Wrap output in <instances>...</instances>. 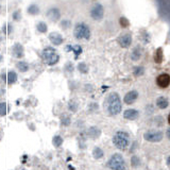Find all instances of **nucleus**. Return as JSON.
I'll return each instance as SVG.
<instances>
[{
	"label": "nucleus",
	"mask_w": 170,
	"mask_h": 170,
	"mask_svg": "<svg viewBox=\"0 0 170 170\" xmlns=\"http://www.w3.org/2000/svg\"><path fill=\"white\" fill-rule=\"evenodd\" d=\"M52 143L54 145V147H60L63 144V138L61 136H59V135L58 136H54L52 139Z\"/></svg>",
	"instance_id": "20"
},
{
	"label": "nucleus",
	"mask_w": 170,
	"mask_h": 170,
	"mask_svg": "<svg viewBox=\"0 0 170 170\" xmlns=\"http://www.w3.org/2000/svg\"><path fill=\"white\" fill-rule=\"evenodd\" d=\"M28 12H29V14H32V15H37L40 13V8L37 5H31L28 9Z\"/></svg>",
	"instance_id": "21"
},
{
	"label": "nucleus",
	"mask_w": 170,
	"mask_h": 170,
	"mask_svg": "<svg viewBox=\"0 0 170 170\" xmlns=\"http://www.w3.org/2000/svg\"><path fill=\"white\" fill-rule=\"evenodd\" d=\"M129 141H130L129 135L126 132H122V131H119V132L116 133L114 135V138H113L114 145L120 150H123L129 146Z\"/></svg>",
	"instance_id": "2"
},
{
	"label": "nucleus",
	"mask_w": 170,
	"mask_h": 170,
	"mask_svg": "<svg viewBox=\"0 0 170 170\" xmlns=\"http://www.w3.org/2000/svg\"><path fill=\"white\" fill-rule=\"evenodd\" d=\"M156 104H157V106H159V108H166L168 106V101H167V99H166V98L159 97V99H157V101H156Z\"/></svg>",
	"instance_id": "16"
},
{
	"label": "nucleus",
	"mask_w": 170,
	"mask_h": 170,
	"mask_svg": "<svg viewBox=\"0 0 170 170\" xmlns=\"http://www.w3.org/2000/svg\"><path fill=\"white\" fill-rule=\"evenodd\" d=\"M14 55L16 58H22L24 55V48L20 44H15L14 45Z\"/></svg>",
	"instance_id": "14"
},
{
	"label": "nucleus",
	"mask_w": 170,
	"mask_h": 170,
	"mask_svg": "<svg viewBox=\"0 0 170 170\" xmlns=\"http://www.w3.org/2000/svg\"><path fill=\"white\" fill-rule=\"evenodd\" d=\"M16 80H17V75H16L14 71H10V72L8 73V83L13 84L16 82Z\"/></svg>",
	"instance_id": "18"
},
{
	"label": "nucleus",
	"mask_w": 170,
	"mask_h": 170,
	"mask_svg": "<svg viewBox=\"0 0 170 170\" xmlns=\"http://www.w3.org/2000/svg\"><path fill=\"white\" fill-rule=\"evenodd\" d=\"M162 138H163V133L159 131H149L145 134V139L151 143H156L162 140Z\"/></svg>",
	"instance_id": "6"
},
{
	"label": "nucleus",
	"mask_w": 170,
	"mask_h": 170,
	"mask_svg": "<svg viewBox=\"0 0 170 170\" xmlns=\"http://www.w3.org/2000/svg\"><path fill=\"white\" fill-rule=\"evenodd\" d=\"M13 17H14V19H15V20H19L20 19V12L19 11L15 12V13L13 14Z\"/></svg>",
	"instance_id": "31"
},
{
	"label": "nucleus",
	"mask_w": 170,
	"mask_h": 170,
	"mask_svg": "<svg viewBox=\"0 0 170 170\" xmlns=\"http://www.w3.org/2000/svg\"><path fill=\"white\" fill-rule=\"evenodd\" d=\"M143 72V69L140 68V67H137V68H135V70H134V73L135 75H140V73Z\"/></svg>",
	"instance_id": "33"
},
{
	"label": "nucleus",
	"mask_w": 170,
	"mask_h": 170,
	"mask_svg": "<svg viewBox=\"0 0 170 170\" xmlns=\"http://www.w3.org/2000/svg\"><path fill=\"white\" fill-rule=\"evenodd\" d=\"M47 24H45V22H40V24H37V30L40 32V33H46L47 32Z\"/></svg>",
	"instance_id": "25"
},
{
	"label": "nucleus",
	"mask_w": 170,
	"mask_h": 170,
	"mask_svg": "<svg viewBox=\"0 0 170 170\" xmlns=\"http://www.w3.org/2000/svg\"><path fill=\"white\" fill-rule=\"evenodd\" d=\"M7 108H8L7 103H5V102H1V103H0V115L5 116V114H7V112H8Z\"/></svg>",
	"instance_id": "24"
},
{
	"label": "nucleus",
	"mask_w": 170,
	"mask_h": 170,
	"mask_svg": "<svg viewBox=\"0 0 170 170\" xmlns=\"http://www.w3.org/2000/svg\"><path fill=\"white\" fill-rule=\"evenodd\" d=\"M42 58L46 64L48 65H54L59 62V55L55 53L54 49L52 48H46L42 53Z\"/></svg>",
	"instance_id": "4"
},
{
	"label": "nucleus",
	"mask_w": 170,
	"mask_h": 170,
	"mask_svg": "<svg viewBox=\"0 0 170 170\" xmlns=\"http://www.w3.org/2000/svg\"><path fill=\"white\" fill-rule=\"evenodd\" d=\"M167 165H168V167L170 168V156L168 157V161H167Z\"/></svg>",
	"instance_id": "36"
},
{
	"label": "nucleus",
	"mask_w": 170,
	"mask_h": 170,
	"mask_svg": "<svg viewBox=\"0 0 170 170\" xmlns=\"http://www.w3.org/2000/svg\"><path fill=\"white\" fill-rule=\"evenodd\" d=\"M167 136H168V138H170V128L167 130Z\"/></svg>",
	"instance_id": "35"
},
{
	"label": "nucleus",
	"mask_w": 170,
	"mask_h": 170,
	"mask_svg": "<svg viewBox=\"0 0 170 170\" xmlns=\"http://www.w3.org/2000/svg\"><path fill=\"white\" fill-rule=\"evenodd\" d=\"M75 36L77 38H89L91 36V30L85 24H78L75 28Z\"/></svg>",
	"instance_id": "5"
},
{
	"label": "nucleus",
	"mask_w": 170,
	"mask_h": 170,
	"mask_svg": "<svg viewBox=\"0 0 170 170\" xmlns=\"http://www.w3.org/2000/svg\"><path fill=\"white\" fill-rule=\"evenodd\" d=\"M119 24H120V26H121L122 28H127V27H129L130 22H129V20L127 19L126 17H121L119 19Z\"/></svg>",
	"instance_id": "26"
},
{
	"label": "nucleus",
	"mask_w": 170,
	"mask_h": 170,
	"mask_svg": "<svg viewBox=\"0 0 170 170\" xmlns=\"http://www.w3.org/2000/svg\"><path fill=\"white\" fill-rule=\"evenodd\" d=\"M163 49L162 48H159L156 50V52H155V55H154V61L155 63H157V64H161L162 62H163Z\"/></svg>",
	"instance_id": "15"
},
{
	"label": "nucleus",
	"mask_w": 170,
	"mask_h": 170,
	"mask_svg": "<svg viewBox=\"0 0 170 170\" xmlns=\"http://www.w3.org/2000/svg\"><path fill=\"white\" fill-rule=\"evenodd\" d=\"M137 50H138V49H135V50L133 51V54H132V59H133V60H135V61L138 60L139 56H140V54H139V52Z\"/></svg>",
	"instance_id": "30"
},
{
	"label": "nucleus",
	"mask_w": 170,
	"mask_h": 170,
	"mask_svg": "<svg viewBox=\"0 0 170 170\" xmlns=\"http://www.w3.org/2000/svg\"><path fill=\"white\" fill-rule=\"evenodd\" d=\"M103 8L101 5H95L91 10V16L96 20H100L103 17Z\"/></svg>",
	"instance_id": "7"
},
{
	"label": "nucleus",
	"mask_w": 170,
	"mask_h": 170,
	"mask_svg": "<svg viewBox=\"0 0 170 170\" xmlns=\"http://www.w3.org/2000/svg\"><path fill=\"white\" fill-rule=\"evenodd\" d=\"M61 122H62V126H69L70 124V117L67 115H63L62 118H61Z\"/></svg>",
	"instance_id": "23"
},
{
	"label": "nucleus",
	"mask_w": 170,
	"mask_h": 170,
	"mask_svg": "<svg viewBox=\"0 0 170 170\" xmlns=\"http://www.w3.org/2000/svg\"><path fill=\"white\" fill-rule=\"evenodd\" d=\"M107 111L111 115H117L121 111V101L116 93H112L107 98Z\"/></svg>",
	"instance_id": "1"
},
{
	"label": "nucleus",
	"mask_w": 170,
	"mask_h": 170,
	"mask_svg": "<svg viewBox=\"0 0 170 170\" xmlns=\"http://www.w3.org/2000/svg\"><path fill=\"white\" fill-rule=\"evenodd\" d=\"M168 122H169V124H170V114H169V116H168Z\"/></svg>",
	"instance_id": "38"
},
{
	"label": "nucleus",
	"mask_w": 170,
	"mask_h": 170,
	"mask_svg": "<svg viewBox=\"0 0 170 170\" xmlns=\"http://www.w3.org/2000/svg\"><path fill=\"white\" fill-rule=\"evenodd\" d=\"M93 155H94V157H95V159H100V157L103 156V151H102L100 148H95V149H94Z\"/></svg>",
	"instance_id": "22"
},
{
	"label": "nucleus",
	"mask_w": 170,
	"mask_h": 170,
	"mask_svg": "<svg viewBox=\"0 0 170 170\" xmlns=\"http://www.w3.org/2000/svg\"><path fill=\"white\" fill-rule=\"evenodd\" d=\"M107 166L113 170H126L127 169L124 159L120 154L113 155L110 159V161H108Z\"/></svg>",
	"instance_id": "3"
},
{
	"label": "nucleus",
	"mask_w": 170,
	"mask_h": 170,
	"mask_svg": "<svg viewBox=\"0 0 170 170\" xmlns=\"http://www.w3.org/2000/svg\"><path fill=\"white\" fill-rule=\"evenodd\" d=\"M137 97H138L137 91H129V93L124 96V102H126L127 104H132L133 102L137 99Z\"/></svg>",
	"instance_id": "12"
},
{
	"label": "nucleus",
	"mask_w": 170,
	"mask_h": 170,
	"mask_svg": "<svg viewBox=\"0 0 170 170\" xmlns=\"http://www.w3.org/2000/svg\"><path fill=\"white\" fill-rule=\"evenodd\" d=\"M72 49H73V52L75 53V58H78L79 56V54H81V52H82V48L80 46H75V47H72Z\"/></svg>",
	"instance_id": "29"
},
{
	"label": "nucleus",
	"mask_w": 170,
	"mask_h": 170,
	"mask_svg": "<svg viewBox=\"0 0 170 170\" xmlns=\"http://www.w3.org/2000/svg\"><path fill=\"white\" fill-rule=\"evenodd\" d=\"M69 26H70V22L69 21H66V20H64V21H62V27L63 28H69Z\"/></svg>",
	"instance_id": "32"
},
{
	"label": "nucleus",
	"mask_w": 170,
	"mask_h": 170,
	"mask_svg": "<svg viewBox=\"0 0 170 170\" xmlns=\"http://www.w3.org/2000/svg\"><path fill=\"white\" fill-rule=\"evenodd\" d=\"M2 40V35H1V32H0V42Z\"/></svg>",
	"instance_id": "37"
},
{
	"label": "nucleus",
	"mask_w": 170,
	"mask_h": 170,
	"mask_svg": "<svg viewBox=\"0 0 170 170\" xmlns=\"http://www.w3.org/2000/svg\"><path fill=\"white\" fill-rule=\"evenodd\" d=\"M118 43H119L120 46L123 47V48H128L131 45V43H132V37H131L130 34H124V35L120 36V37L118 38Z\"/></svg>",
	"instance_id": "10"
},
{
	"label": "nucleus",
	"mask_w": 170,
	"mask_h": 170,
	"mask_svg": "<svg viewBox=\"0 0 170 170\" xmlns=\"http://www.w3.org/2000/svg\"><path fill=\"white\" fill-rule=\"evenodd\" d=\"M88 134H89V136L93 137V138H97L100 135V131H99V129L96 128V127H91L88 130Z\"/></svg>",
	"instance_id": "17"
},
{
	"label": "nucleus",
	"mask_w": 170,
	"mask_h": 170,
	"mask_svg": "<svg viewBox=\"0 0 170 170\" xmlns=\"http://www.w3.org/2000/svg\"><path fill=\"white\" fill-rule=\"evenodd\" d=\"M123 117L126 118V119L134 120L138 117V112H137L136 110H133V108H131V110H127L123 114Z\"/></svg>",
	"instance_id": "13"
},
{
	"label": "nucleus",
	"mask_w": 170,
	"mask_h": 170,
	"mask_svg": "<svg viewBox=\"0 0 170 170\" xmlns=\"http://www.w3.org/2000/svg\"><path fill=\"white\" fill-rule=\"evenodd\" d=\"M156 84L162 88H166L169 86L170 84V75L168 73H162L157 77L156 79Z\"/></svg>",
	"instance_id": "8"
},
{
	"label": "nucleus",
	"mask_w": 170,
	"mask_h": 170,
	"mask_svg": "<svg viewBox=\"0 0 170 170\" xmlns=\"http://www.w3.org/2000/svg\"><path fill=\"white\" fill-rule=\"evenodd\" d=\"M47 16H48L49 19L52 20V21H56V20H59L61 17L60 10L56 9V8H52V9H50L47 12Z\"/></svg>",
	"instance_id": "9"
},
{
	"label": "nucleus",
	"mask_w": 170,
	"mask_h": 170,
	"mask_svg": "<svg viewBox=\"0 0 170 170\" xmlns=\"http://www.w3.org/2000/svg\"><path fill=\"white\" fill-rule=\"evenodd\" d=\"M136 162L138 163V159H137L136 156L132 157V165H133V166H136Z\"/></svg>",
	"instance_id": "34"
},
{
	"label": "nucleus",
	"mask_w": 170,
	"mask_h": 170,
	"mask_svg": "<svg viewBox=\"0 0 170 170\" xmlns=\"http://www.w3.org/2000/svg\"><path fill=\"white\" fill-rule=\"evenodd\" d=\"M68 106H69V110L72 111V112H75V111H77V108H78V104H77V102H75V101L69 102Z\"/></svg>",
	"instance_id": "28"
},
{
	"label": "nucleus",
	"mask_w": 170,
	"mask_h": 170,
	"mask_svg": "<svg viewBox=\"0 0 170 170\" xmlns=\"http://www.w3.org/2000/svg\"><path fill=\"white\" fill-rule=\"evenodd\" d=\"M16 66H17V68L19 69L21 72H26V71L29 69V65L27 64L26 62H18Z\"/></svg>",
	"instance_id": "19"
},
{
	"label": "nucleus",
	"mask_w": 170,
	"mask_h": 170,
	"mask_svg": "<svg viewBox=\"0 0 170 170\" xmlns=\"http://www.w3.org/2000/svg\"><path fill=\"white\" fill-rule=\"evenodd\" d=\"M78 68H79V70L83 73H86L87 71H88V68H87L86 65L84 64V63H80L79 66H78Z\"/></svg>",
	"instance_id": "27"
},
{
	"label": "nucleus",
	"mask_w": 170,
	"mask_h": 170,
	"mask_svg": "<svg viewBox=\"0 0 170 170\" xmlns=\"http://www.w3.org/2000/svg\"><path fill=\"white\" fill-rule=\"evenodd\" d=\"M49 40L53 45H61L63 43V37L61 36V34L56 33V32H52L49 34Z\"/></svg>",
	"instance_id": "11"
}]
</instances>
